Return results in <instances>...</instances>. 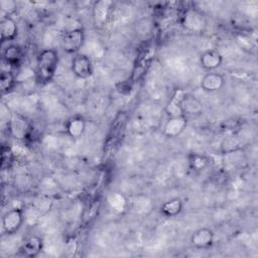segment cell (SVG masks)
I'll use <instances>...</instances> for the list:
<instances>
[{
	"mask_svg": "<svg viewBox=\"0 0 258 258\" xmlns=\"http://www.w3.org/2000/svg\"><path fill=\"white\" fill-rule=\"evenodd\" d=\"M9 130L11 135L18 140H26L31 134V124L21 115H12L9 122Z\"/></svg>",
	"mask_w": 258,
	"mask_h": 258,
	"instance_id": "7",
	"label": "cell"
},
{
	"mask_svg": "<svg viewBox=\"0 0 258 258\" xmlns=\"http://www.w3.org/2000/svg\"><path fill=\"white\" fill-rule=\"evenodd\" d=\"M85 42V31L82 28H73L66 31L61 36V47L70 54L79 53Z\"/></svg>",
	"mask_w": 258,
	"mask_h": 258,
	"instance_id": "3",
	"label": "cell"
},
{
	"mask_svg": "<svg viewBox=\"0 0 258 258\" xmlns=\"http://www.w3.org/2000/svg\"><path fill=\"white\" fill-rule=\"evenodd\" d=\"M23 221V211L19 208L11 209L2 218V228L4 233L7 235H13L21 228Z\"/></svg>",
	"mask_w": 258,
	"mask_h": 258,
	"instance_id": "5",
	"label": "cell"
},
{
	"mask_svg": "<svg viewBox=\"0 0 258 258\" xmlns=\"http://www.w3.org/2000/svg\"><path fill=\"white\" fill-rule=\"evenodd\" d=\"M86 120L81 115H75L69 118L64 124V129L67 134L74 139L80 138L83 136L86 130Z\"/></svg>",
	"mask_w": 258,
	"mask_h": 258,
	"instance_id": "13",
	"label": "cell"
},
{
	"mask_svg": "<svg viewBox=\"0 0 258 258\" xmlns=\"http://www.w3.org/2000/svg\"><path fill=\"white\" fill-rule=\"evenodd\" d=\"M187 126V117L182 114L170 116L165 122L162 133L165 137L174 138L179 136Z\"/></svg>",
	"mask_w": 258,
	"mask_h": 258,
	"instance_id": "9",
	"label": "cell"
},
{
	"mask_svg": "<svg viewBox=\"0 0 258 258\" xmlns=\"http://www.w3.org/2000/svg\"><path fill=\"white\" fill-rule=\"evenodd\" d=\"M183 209V202L179 198H173L164 202L160 206V213L166 218L176 217Z\"/></svg>",
	"mask_w": 258,
	"mask_h": 258,
	"instance_id": "17",
	"label": "cell"
},
{
	"mask_svg": "<svg viewBox=\"0 0 258 258\" xmlns=\"http://www.w3.org/2000/svg\"><path fill=\"white\" fill-rule=\"evenodd\" d=\"M2 57L8 66L16 68L21 63L23 58L22 48L17 44H9L3 49Z\"/></svg>",
	"mask_w": 258,
	"mask_h": 258,
	"instance_id": "16",
	"label": "cell"
},
{
	"mask_svg": "<svg viewBox=\"0 0 258 258\" xmlns=\"http://www.w3.org/2000/svg\"><path fill=\"white\" fill-rule=\"evenodd\" d=\"M181 26L194 33L203 32L208 25L206 15L197 8H186L180 15Z\"/></svg>",
	"mask_w": 258,
	"mask_h": 258,
	"instance_id": "2",
	"label": "cell"
},
{
	"mask_svg": "<svg viewBox=\"0 0 258 258\" xmlns=\"http://www.w3.org/2000/svg\"><path fill=\"white\" fill-rule=\"evenodd\" d=\"M58 64V53L53 48L42 49L36 58L34 78L37 84H48L54 77Z\"/></svg>",
	"mask_w": 258,
	"mask_h": 258,
	"instance_id": "1",
	"label": "cell"
},
{
	"mask_svg": "<svg viewBox=\"0 0 258 258\" xmlns=\"http://www.w3.org/2000/svg\"><path fill=\"white\" fill-rule=\"evenodd\" d=\"M14 160L13 151L9 146L3 145L1 147V168L2 170L10 168Z\"/></svg>",
	"mask_w": 258,
	"mask_h": 258,
	"instance_id": "20",
	"label": "cell"
},
{
	"mask_svg": "<svg viewBox=\"0 0 258 258\" xmlns=\"http://www.w3.org/2000/svg\"><path fill=\"white\" fill-rule=\"evenodd\" d=\"M18 34V26L12 16H2L0 21L1 41H13Z\"/></svg>",
	"mask_w": 258,
	"mask_h": 258,
	"instance_id": "12",
	"label": "cell"
},
{
	"mask_svg": "<svg viewBox=\"0 0 258 258\" xmlns=\"http://www.w3.org/2000/svg\"><path fill=\"white\" fill-rule=\"evenodd\" d=\"M223 62V56L221 52L217 49H207L200 56V64L201 67L209 72H213L219 67H221Z\"/></svg>",
	"mask_w": 258,
	"mask_h": 258,
	"instance_id": "11",
	"label": "cell"
},
{
	"mask_svg": "<svg viewBox=\"0 0 258 258\" xmlns=\"http://www.w3.org/2000/svg\"><path fill=\"white\" fill-rule=\"evenodd\" d=\"M71 70L77 78L88 79L93 75L92 60L84 53H76L72 58Z\"/></svg>",
	"mask_w": 258,
	"mask_h": 258,
	"instance_id": "6",
	"label": "cell"
},
{
	"mask_svg": "<svg viewBox=\"0 0 258 258\" xmlns=\"http://www.w3.org/2000/svg\"><path fill=\"white\" fill-rule=\"evenodd\" d=\"M180 114L187 116H200L204 111L203 103L196 96L187 93H181L177 100Z\"/></svg>",
	"mask_w": 258,
	"mask_h": 258,
	"instance_id": "4",
	"label": "cell"
},
{
	"mask_svg": "<svg viewBox=\"0 0 258 258\" xmlns=\"http://www.w3.org/2000/svg\"><path fill=\"white\" fill-rule=\"evenodd\" d=\"M114 3L110 0H100L94 3L92 16L94 24L97 27H103L108 22Z\"/></svg>",
	"mask_w": 258,
	"mask_h": 258,
	"instance_id": "8",
	"label": "cell"
},
{
	"mask_svg": "<svg viewBox=\"0 0 258 258\" xmlns=\"http://www.w3.org/2000/svg\"><path fill=\"white\" fill-rule=\"evenodd\" d=\"M240 148V141L235 136H229L222 142V150L225 153H234Z\"/></svg>",
	"mask_w": 258,
	"mask_h": 258,
	"instance_id": "21",
	"label": "cell"
},
{
	"mask_svg": "<svg viewBox=\"0 0 258 258\" xmlns=\"http://www.w3.org/2000/svg\"><path fill=\"white\" fill-rule=\"evenodd\" d=\"M211 163V159L201 153H190L188 155V164L191 170L194 171H202L207 168Z\"/></svg>",
	"mask_w": 258,
	"mask_h": 258,
	"instance_id": "18",
	"label": "cell"
},
{
	"mask_svg": "<svg viewBox=\"0 0 258 258\" xmlns=\"http://www.w3.org/2000/svg\"><path fill=\"white\" fill-rule=\"evenodd\" d=\"M225 85L224 77L219 73L210 72L206 74L201 81V88L203 91L213 93L221 90Z\"/></svg>",
	"mask_w": 258,
	"mask_h": 258,
	"instance_id": "14",
	"label": "cell"
},
{
	"mask_svg": "<svg viewBox=\"0 0 258 258\" xmlns=\"http://www.w3.org/2000/svg\"><path fill=\"white\" fill-rule=\"evenodd\" d=\"M16 83L15 75L10 71H2L0 76V89L2 94L10 92Z\"/></svg>",
	"mask_w": 258,
	"mask_h": 258,
	"instance_id": "19",
	"label": "cell"
},
{
	"mask_svg": "<svg viewBox=\"0 0 258 258\" xmlns=\"http://www.w3.org/2000/svg\"><path fill=\"white\" fill-rule=\"evenodd\" d=\"M42 247H43L42 239L38 236L33 235V236L28 237L22 243L20 251L22 252V254L24 256L33 258V257H36L40 253V251L42 250Z\"/></svg>",
	"mask_w": 258,
	"mask_h": 258,
	"instance_id": "15",
	"label": "cell"
},
{
	"mask_svg": "<svg viewBox=\"0 0 258 258\" xmlns=\"http://www.w3.org/2000/svg\"><path fill=\"white\" fill-rule=\"evenodd\" d=\"M215 234L210 228H201L190 236V244L197 249H208L214 244Z\"/></svg>",
	"mask_w": 258,
	"mask_h": 258,
	"instance_id": "10",
	"label": "cell"
}]
</instances>
